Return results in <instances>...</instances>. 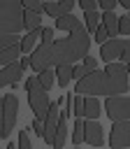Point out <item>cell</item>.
Segmentation results:
<instances>
[{
	"label": "cell",
	"instance_id": "cell-1",
	"mask_svg": "<svg viewBox=\"0 0 130 149\" xmlns=\"http://www.w3.org/2000/svg\"><path fill=\"white\" fill-rule=\"evenodd\" d=\"M88 47H91L88 30L84 26H79L72 33H67L65 40H56L51 44H39L30 54V65L37 74L44 70H51V68L74 65L79 58L88 56Z\"/></svg>",
	"mask_w": 130,
	"mask_h": 149
},
{
	"label": "cell",
	"instance_id": "cell-2",
	"mask_svg": "<svg viewBox=\"0 0 130 149\" xmlns=\"http://www.w3.org/2000/svg\"><path fill=\"white\" fill-rule=\"evenodd\" d=\"M128 65L123 63H109L104 70H98L88 77H84L81 81H77V95H91V98H98V95H107V98H114V95H121L128 91Z\"/></svg>",
	"mask_w": 130,
	"mask_h": 149
},
{
	"label": "cell",
	"instance_id": "cell-3",
	"mask_svg": "<svg viewBox=\"0 0 130 149\" xmlns=\"http://www.w3.org/2000/svg\"><path fill=\"white\" fill-rule=\"evenodd\" d=\"M23 14L26 7L19 0H5L0 2V28L2 35H19L23 28Z\"/></svg>",
	"mask_w": 130,
	"mask_h": 149
},
{
	"label": "cell",
	"instance_id": "cell-4",
	"mask_svg": "<svg viewBox=\"0 0 130 149\" xmlns=\"http://www.w3.org/2000/svg\"><path fill=\"white\" fill-rule=\"evenodd\" d=\"M26 91H28V105L30 109L35 112V119L44 121L49 116V109H51V100H49V91L39 84V77H28L26 81Z\"/></svg>",
	"mask_w": 130,
	"mask_h": 149
},
{
	"label": "cell",
	"instance_id": "cell-5",
	"mask_svg": "<svg viewBox=\"0 0 130 149\" xmlns=\"http://www.w3.org/2000/svg\"><path fill=\"white\" fill-rule=\"evenodd\" d=\"M16 116H19V100L14 93L2 95L0 102V137H9V133L16 126Z\"/></svg>",
	"mask_w": 130,
	"mask_h": 149
},
{
	"label": "cell",
	"instance_id": "cell-6",
	"mask_svg": "<svg viewBox=\"0 0 130 149\" xmlns=\"http://www.w3.org/2000/svg\"><path fill=\"white\" fill-rule=\"evenodd\" d=\"M104 109L107 116L111 119V123L116 121H130V98L128 95H114L104 100Z\"/></svg>",
	"mask_w": 130,
	"mask_h": 149
},
{
	"label": "cell",
	"instance_id": "cell-7",
	"mask_svg": "<svg viewBox=\"0 0 130 149\" xmlns=\"http://www.w3.org/2000/svg\"><path fill=\"white\" fill-rule=\"evenodd\" d=\"M65 102V98L63 95H58V100L51 105V109H49V116L44 119V142L46 144H51L53 147V142H56V133H58V123H60V116H63V112H58V107Z\"/></svg>",
	"mask_w": 130,
	"mask_h": 149
},
{
	"label": "cell",
	"instance_id": "cell-8",
	"mask_svg": "<svg viewBox=\"0 0 130 149\" xmlns=\"http://www.w3.org/2000/svg\"><path fill=\"white\" fill-rule=\"evenodd\" d=\"M111 149H130V121H116L109 130Z\"/></svg>",
	"mask_w": 130,
	"mask_h": 149
},
{
	"label": "cell",
	"instance_id": "cell-9",
	"mask_svg": "<svg viewBox=\"0 0 130 149\" xmlns=\"http://www.w3.org/2000/svg\"><path fill=\"white\" fill-rule=\"evenodd\" d=\"M125 44H128V40H109L107 44H102L100 47V58L102 61H107V65L109 63H118L121 61V56H123V51H125Z\"/></svg>",
	"mask_w": 130,
	"mask_h": 149
},
{
	"label": "cell",
	"instance_id": "cell-10",
	"mask_svg": "<svg viewBox=\"0 0 130 149\" xmlns=\"http://www.w3.org/2000/svg\"><path fill=\"white\" fill-rule=\"evenodd\" d=\"M72 7H74L72 0H49V2H44V12L53 19H63V16L72 14Z\"/></svg>",
	"mask_w": 130,
	"mask_h": 149
},
{
	"label": "cell",
	"instance_id": "cell-11",
	"mask_svg": "<svg viewBox=\"0 0 130 149\" xmlns=\"http://www.w3.org/2000/svg\"><path fill=\"white\" fill-rule=\"evenodd\" d=\"M23 74V68H21V61L12 63V65H5L0 70V86H14L19 84V77Z\"/></svg>",
	"mask_w": 130,
	"mask_h": 149
},
{
	"label": "cell",
	"instance_id": "cell-12",
	"mask_svg": "<svg viewBox=\"0 0 130 149\" xmlns=\"http://www.w3.org/2000/svg\"><path fill=\"white\" fill-rule=\"evenodd\" d=\"M86 142L93 149H100L104 144V130H102L100 121H86Z\"/></svg>",
	"mask_w": 130,
	"mask_h": 149
},
{
	"label": "cell",
	"instance_id": "cell-13",
	"mask_svg": "<svg viewBox=\"0 0 130 149\" xmlns=\"http://www.w3.org/2000/svg\"><path fill=\"white\" fill-rule=\"evenodd\" d=\"M102 26L107 28L109 40H116V35H118V16L114 12H104L102 14Z\"/></svg>",
	"mask_w": 130,
	"mask_h": 149
},
{
	"label": "cell",
	"instance_id": "cell-14",
	"mask_svg": "<svg viewBox=\"0 0 130 149\" xmlns=\"http://www.w3.org/2000/svg\"><path fill=\"white\" fill-rule=\"evenodd\" d=\"M39 26H42V14L26 9V14H23V28H26L28 33H35V30H42Z\"/></svg>",
	"mask_w": 130,
	"mask_h": 149
},
{
	"label": "cell",
	"instance_id": "cell-15",
	"mask_svg": "<svg viewBox=\"0 0 130 149\" xmlns=\"http://www.w3.org/2000/svg\"><path fill=\"white\" fill-rule=\"evenodd\" d=\"M21 54H23V51H21V44L9 47V49H2V51H0V63H2V68L16 63V58H21Z\"/></svg>",
	"mask_w": 130,
	"mask_h": 149
},
{
	"label": "cell",
	"instance_id": "cell-16",
	"mask_svg": "<svg viewBox=\"0 0 130 149\" xmlns=\"http://www.w3.org/2000/svg\"><path fill=\"white\" fill-rule=\"evenodd\" d=\"M100 112H102V107H100L98 98H91V95H86V112H84V116H86L88 121H98Z\"/></svg>",
	"mask_w": 130,
	"mask_h": 149
},
{
	"label": "cell",
	"instance_id": "cell-17",
	"mask_svg": "<svg viewBox=\"0 0 130 149\" xmlns=\"http://www.w3.org/2000/svg\"><path fill=\"white\" fill-rule=\"evenodd\" d=\"M84 21H86V30L95 33L102 26V14L100 12H84Z\"/></svg>",
	"mask_w": 130,
	"mask_h": 149
},
{
	"label": "cell",
	"instance_id": "cell-18",
	"mask_svg": "<svg viewBox=\"0 0 130 149\" xmlns=\"http://www.w3.org/2000/svg\"><path fill=\"white\" fill-rule=\"evenodd\" d=\"M81 23H79V19L74 16V14H67V16H63V19H56V28L58 30H67V33H72L74 28H79Z\"/></svg>",
	"mask_w": 130,
	"mask_h": 149
},
{
	"label": "cell",
	"instance_id": "cell-19",
	"mask_svg": "<svg viewBox=\"0 0 130 149\" xmlns=\"http://www.w3.org/2000/svg\"><path fill=\"white\" fill-rule=\"evenodd\" d=\"M84 140H86V121L74 119V128H72V142H74V147H79Z\"/></svg>",
	"mask_w": 130,
	"mask_h": 149
},
{
	"label": "cell",
	"instance_id": "cell-20",
	"mask_svg": "<svg viewBox=\"0 0 130 149\" xmlns=\"http://www.w3.org/2000/svg\"><path fill=\"white\" fill-rule=\"evenodd\" d=\"M74 65H60V68H56V77H58V86H67L70 84V79L74 77Z\"/></svg>",
	"mask_w": 130,
	"mask_h": 149
},
{
	"label": "cell",
	"instance_id": "cell-21",
	"mask_svg": "<svg viewBox=\"0 0 130 149\" xmlns=\"http://www.w3.org/2000/svg\"><path fill=\"white\" fill-rule=\"evenodd\" d=\"M86 112V95H72V116L74 119H81Z\"/></svg>",
	"mask_w": 130,
	"mask_h": 149
},
{
	"label": "cell",
	"instance_id": "cell-22",
	"mask_svg": "<svg viewBox=\"0 0 130 149\" xmlns=\"http://www.w3.org/2000/svg\"><path fill=\"white\" fill-rule=\"evenodd\" d=\"M42 35V30H35V33H26L23 35V40H21V51L23 54H28L32 47H35V42H37V37Z\"/></svg>",
	"mask_w": 130,
	"mask_h": 149
},
{
	"label": "cell",
	"instance_id": "cell-23",
	"mask_svg": "<svg viewBox=\"0 0 130 149\" xmlns=\"http://www.w3.org/2000/svg\"><path fill=\"white\" fill-rule=\"evenodd\" d=\"M65 140H67V123H65V116H60V123H58V133H56V142H53V147L60 149V147L65 144Z\"/></svg>",
	"mask_w": 130,
	"mask_h": 149
},
{
	"label": "cell",
	"instance_id": "cell-24",
	"mask_svg": "<svg viewBox=\"0 0 130 149\" xmlns=\"http://www.w3.org/2000/svg\"><path fill=\"white\" fill-rule=\"evenodd\" d=\"M37 77H39V84H42L46 91H49V88L53 86V81H56V72H53V70H44V72H39Z\"/></svg>",
	"mask_w": 130,
	"mask_h": 149
},
{
	"label": "cell",
	"instance_id": "cell-25",
	"mask_svg": "<svg viewBox=\"0 0 130 149\" xmlns=\"http://www.w3.org/2000/svg\"><path fill=\"white\" fill-rule=\"evenodd\" d=\"M21 35H2V40H0V51L2 49H9V47H16V44H21Z\"/></svg>",
	"mask_w": 130,
	"mask_h": 149
},
{
	"label": "cell",
	"instance_id": "cell-26",
	"mask_svg": "<svg viewBox=\"0 0 130 149\" xmlns=\"http://www.w3.org/2000/svg\"><path fill=\"white\" fill-rule=\"evenodd\" d=\"M77 5H79L84 12H98V9H100V0H79Z\"/></svg>",
	"mask_w": 130,
	"mask_h": 149
},
{
	"label": "cell",
	"instance_id": "cell-27",
	"mask_svg": "<svg viewBox=\"0 0 130 149\" xmlns=\"http://www.w3.org/2000/svg\"><path fill=\"white\" fill-rule=\"evenodd\" d=\"M23 7H26L28 12H37V14H42V12H44V2H37V0H26V2H23Z\"/></svg>",
	"mask_w": 130,
	"mask_h": 149
},
{
	"label": "cell",
	"instance_id": "cell-28",
	"mask_svg": "<svg viewBox=\"0 0 130 149\" xmlns=\"http://www.w3.org/2000/svg\"><path fill=\"white\" fill-rule=\"evenodd\" d=\"M84 70H86V77L93 74V72H98V61L91 58V56H86V58H84Z\"/></svg>",
	"mask_w": 130,
	"mask_h": 149
},
{
	"label": "cell",
	"instance_id": "cell-29",
	"mask_svg": "<svg viewBox=\"0 0 130 149\" xmlns=\"http://www.w3.org/2000/svg\"><path fill=\"white\" fill-rule=\"evenodd\" d=\"M118 33L121 35H130V16H118Z\"/></svg>",
	"mask_w": 130,
	"mask_h": 149
},
{
	"label": "cell",
	"instance_id": "cell-30",
	"mask_svg": "<svg viewBox=\"0 0 130 149\" xmlns=\"http://www.w3.org/2000/svg\"><path fill=\"white\" fill-rule=\"evenodd\" d=\"M95 42H98V44H107V42H109V33H107L104 26H100V28L95 30Z\"/></svg>",
	"mask_w": 130,
	"mask_h": 149
},
{
	"label": "cell",
	"instance_id": "cell-31",
	"mask_svg": "<svg viewBox=\"0 0 130 149\" xmlns=\"http://www.w3.org/2000/svg\"><path fill=\"white\" fill-rule=\"evenodd\" d=\"M16 147L19 149H32V144H30V137H28V133H19V140H16Z\"/></svg>",
	"mask_w": 130,
	"mask_h": 149
},
{
	"label": "cell",
	"instance_id": "cell-32",
	"mask_svg": "<svg viewBox=\"0 0 130 149\" xmlns=\"http://www.w3.org/2000/svg\"><path fill=\"white\" fill-rule=\"evenodd\" d=\"M30 128L35 130V135H37V137H42V140H44V121H39V119H32Z\"/></svg>",
	"mask_w": 130,
	"mask_h": 149
},
{
	"label": "cell",
	"instance_id": "cell-33",
	"mask_svg": "<svg viewBox=\"0 0 130 149\" xmlns=\"http://www.w3.org/2000/svg\"><path fill=\"white\" fill-rule=\"evenodd\" d=\"M116 5H118V0H100V9H102V14H104V12H114Z\"/></svg>",
	"mask_w": 130,
	"mask_h": 149
},
{
	"label": "cell",
	"instance_id": "cell-34",
	"mask_svg": "<svg viewBox=\"0 0 130 149\" xmlns=\"http://www.w3.org/2000/svg\"><path fill=\"white\" fill-rule=\"evenodd\" d=\"M53 40V28H42V44H51Z\"/></svg>",
	"mask_w": 130,
	"mask_h": 149
},
{
	"label": "cell",
	"instance_id": "cell-35",
	"mask_svg": "<svg viewBox=\"0 0 130 149\" xmlns=\"http://www.w3.org/2000/svg\"><path fill=\"white\" fill-rule=\"evenodd\" d=\"M121 63H123V65H125V63L130 65V40H128V44H125V51H123V56H121Z\"/></svg>",
	"mask_w": 130,
	"mask_h": 149
},
{
	"label": "cell",
	"instance_id": "cell-36",
	"mask_svg": "<svg viewBox=\"0 0 130 149\" xmlns=\"http://www.w3.org/2000/svg\"><path fill=\"white\" fill-rule=\"evenodd\" d=\"M72 72H74V77H79V81L86 77V70H84V65H74V70H72Z\"/></svg>",
	"mask_w": 130,
	"mask_h": 149
},
{
	"label": "cell",
	"instance_id": "cell-37",
	"mask_svg": "<svg viewBox=\"0 0 130 149\" xmlns=\"http://www.w3.org/2000/svg\"><path fill=\"white\" fill-rule=\"evenodd\" d=\"M28 65H30V58H21V68H23V70H26V68H28Z\"/></svg>",
	"mask_w": 130,
	"mask_h": 149
},
{
	"label": "cell",
	"instance_id": "cell-38",
	"mask_svg": "<svg viewBox=\"0 0 130 149\" xmlns=\"http://www.w3.org/2000/svg\"><path fill=\"white\" fill-rule=\"evenodd\" d=\"M118 5H123V7L130 12V0H118Z\"/></svg>",
	"mask_w": 130,
	"mask_h": 149
},
{
	"label": "cell",
	"instance_id": "cell-39",
	"mask_svg": "<svg viewBox=\"0 0 130 149\" xmlns=\"http://www.w3.org/2000/svg\"><path fill=\"white\" fill-rule=\"evenodd\" d=\"M7 149H19V147L16 144H7Z\"/></svg>",
	"mask_w": 130,
	"mask_h": 149
},
{
	"label": "cell",
	"instance_id": "cell-40",
	"mask_svg": "<svg viewBox=\"0 0 130 149\" xmlns=\"http://www.w3.org/2000/svg\"><path fill=\"white\" fill-rule=\"evenodd\" d=\"M128 72H130V65H128Z\"/></svg>",
	"mask_w": 130,
	"mask_h": 149
},
{
	"label": "cell",
	"instance_id": "cell-41",
	"mask_svg": "<svg viewBox=\"0 0 130 149\" xmlns=\"http://www.w3.org/2000/svg\"><path fill=\"white\" fill-rule=\"evenodd\" d=\"M128 16H130V12H128Z\"/></svg>",
	"mask_w": 130,
	"mask_h": 149
},
{
	"label": "cell",
	"instance_id": "cell-42",
	"mask_svg": "<svg viewBox=\"0 0 130 149\" xmlns=\"http://www.w3.org/2000/svg\"><path fill=\"white\" fill-rule=\"evenodd\" d=\"M74 149H79V147H74Z\"/></svg>",
	"mask_w": 130,
	"mask_h": 149
}]
</instances>
